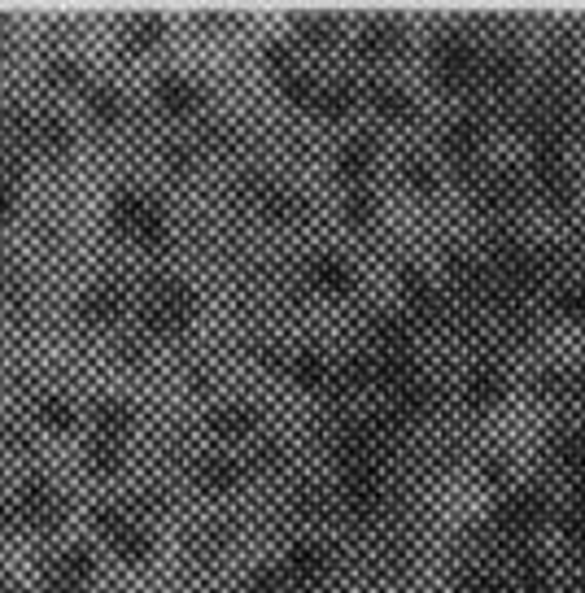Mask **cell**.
I'll return each instance as SVG.
<instances>
[{
	"mask_svg": "<svg viewBox=\"0 0 585 593\" xmlns=\"http://www.w3.org/2000/svg\"><path fill=\"white\" fill-rule=\"evenodd\" d=\"M18 519L31 528H57V519H62V498H57V489L44 476H31L22 484L18 493Z\"/></svg>",
	"mask_w": 585,
	"mask_h": 593,
	"instance_id": "cell-1",
	"label": "cell"
},
{
	"mask_svg": "<svg viewBox=\"0 0 585 593\" xmlns=\"http://www.w3.org/2000/svg\"><path fill=\"white\" fill-rule=\"evenodd\" d=\"M92 576V554L88 550H66L57 563H49V572H44V589L49 593H83Z\"/></svg>",
	"mask_w": 585,
	"mask_h": 593,
	"instance_id": "cell-2",
	"label": "cell"
},
{
	"mask_svg": "<svg viewBox=\"0 0 585 593\" xmlns=\"http://www.w3.org/2000/svg\"><path fill=\"white\" fill-rule=\"evenodd\" d=\"M70 144H75V136H70L62 114H35V149L49 157H62L70 153Z\"/></svg>",
	"mask_w": 585,
	"mask_h": 593,
	"instance_id": "cell-3",
	"label": "cell"
},
{
	"mask_svg": "<svg viewBox=\"0 0 585 593\" xmlns=\"http://www.w3.org/2000/svg\"><path fill=\"white\" fill-rule=\"evenodd\" d=\"M158 96H162L166 110H175V114H188V110H197V105H201L197 83L184 79V75H166V79L158 83Z\"/></svg>",
	"mask_w": 585,
	"mask_h": 593,
	"instance_id": "cell-4",
	"label": "cell"
},
{
	"mask_svg": "<svg viewBox=\"0 0 585 593\" xmlns=\"http://www.w3.org/2000/svg\"><path fill=\"white\" fill-rule=\"evenodd\" d=\"M88 110L97 123H118L123 118V92L114 83H92L88 88Z\"/></svg>",
	"mask_w": 585,
	"mask_h": 593,
	"instance_id": "cell-5",
	"label": "cell"
},
{
	"mask_svg": "<svg viewBox=\"0 0 585 593\" xmlns=\"http://www.w3.org/2000/svg\"><path fill=\"white\" fill-rule=\"evenodd\" d=\"M92 419H97V437H105V441H118L131 428V410L123 402H97Z\"/></svg>",
	"mask_w": 585,
	"mask_h": 593,
	"instance_id": "cell-6",
	"label": "cell"
},
{
	"mask_svg": "<svg viewBox=\"0 0 585 593\" xmlns=\"http://www.w3.org/2000/svg\"><path fill=\"white\" fill-rule=\"evenodd\" d=\"M118 463H123V450H118V441L97 437V441L88 445V467H92V476H114Z\"/></svg>",
	"mask_w": 585,
	"mask_h": 593,
	"instance_id": "cell-7",
	"label": "cell"
},
{
	"mask_svg": "<svg viewBox=\"0 0 585 593\" xmlns=\"http://www.w3.org/2000/svg\"><path fill=\"white\" fill-rule=\"evenodd\" d=\"M310 275H315L324 288H332V293H341L345 284H350V271H345L341 258H332V253H324V258H310Z\"/></svg>",
	"mask_w": 585,
	"mask_h": 593,
	"instance_id": "cell-8",
	"label": "cell"
},
{
	"mask_svg": "<svg viewBox=\"0 0 585 593\" xmlns=\"http://www.w3.org/2000/svg\"><path fill=\"white\" fill-rule=\"evenodd\" d=\"M40 423L53 432H70L75 428V406L66 402V397H44L40 402Z\"/></svg>",
	"mask_w": 585,
	"mask_h": 593,
	"instance_id": "cell-9",
	"label": "cell"
},
{
	"mask_svg": "<svg viewBox=\"0 0 585 593\" xmlns=\"http://www.w3.org/2000/svg\"><path fill=\"white\" fill-rule=\"evenodd\" d=\"M83 314L97 319V323L114 319V314H118V293H114V288H92V293L83 297Z\"/></svg>",
	"mask_w": 585,
	"mask_h": 593,
	"instance_id": "cell-10",
	"label": "cell"
},
{
	"mask_svg": "<svg viewBox=\"0 0 585 593\" xmlns=\"http://www.w3.org/2000/svg\"><path fill=\"white\" fill-rule=\"evenodd\" d=\"M214 428H219L223 437H236V432L254 428V410H241V406H228V410H219V415H214Z\"/></svg>",
	"mask_w": 585,
	"mask_h": 593,
	"instance_id": "cell-11",
	"label": "cell"
},
{
	"mask_svg": "<svg viewBox=\"0 0 585 593\" xmlns=\"http://www.w3.org/2000/svg\"><path fill=\"white\" fill-rule=\"evenodd\" d=\"M158 40H162V22H158V18L131 22V31H127V44H131V48H153Z\"/></svg>",
	"mask_w": 585,
	"mask_h": 593,
	"instance_id": "cell-12",
	"label": "cell"
},
{
	"mask_svg": "<svg viewBox=\"0 0 585 593\" xmlns=\"http://www.w3.org/2000/svg\"><path fill=\"white\" fill-rule=\"evenodd\" d=\"M49 79L57 83V88H75V83L83 79V70H79V62H70V57H57V62L49 66Z\"/></svg>",
	"mask_w": 585,
	"mask_h": 593,
	"instance_id": "cell-13",
	"label": "cell"
},
{
	"mask_svg": "<svg viewBox=\"0 0 585 593\" xmlns=\"http://www.w3.org/2000/svg\"><path fill=\"white\" fill-rule=\"evenodd\" d=\"M14 210H18V179L0 175V223L14 219Z\"/></svg>",
	"mask_w": 585,
	"mask_h": 593,
	"instance_id": "cell-14",
	"label": "cell"
},
{
	"mask_svg": "<svg viewBox=\"0 0 585 593\" xmlns=\"http://www.w3.org/2000/svg\"><path fill=\"white\" fill-rule=\"evenodd\" d=\"M0 593H18V585H9V580H0Z\"/></svg>",
	"mask_w": 585,
	"mask_h": 593,
	"instance_id": "cell-15",
	"label": "cell"
},
{
	"mask_svg": "<svg viewBox=\"0 0 585 593\" xmlns=\"http://www.w3.org/2000/svg\"><path fill=\"white\" fill-rule=\"evenodd\" d=\"M0 40H5V18H0Z\"/></svg>",
	"mask_w": 585,
	"mask_h": 593,
	"instance_id": "cell-16",
	"label": "cell"
}]
</instances>
